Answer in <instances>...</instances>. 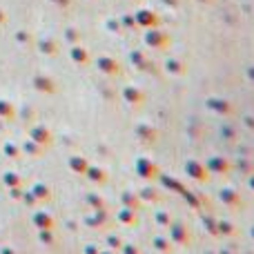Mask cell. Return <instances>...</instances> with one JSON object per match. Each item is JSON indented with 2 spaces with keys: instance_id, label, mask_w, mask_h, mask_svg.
Segmentation results:
<instances>
[{
  "instance_id": "6da1fadb",
  "label": "cell",
  "mask_w": 254,
  "mask_h": 254,
  "mask_svg": "<svg viewBox=\"0 0 254 254\" xmlns=\"http://www.w3.org/2000/svg\"><path fill=\"white\" fill-rule=\"evenodd\" d=\"M167 230H170L167 239L172 241V246H179V248L192 246V234H190V230L185 228L181 221H172V225H170Z\"/></svg>"
},
{
  "instance_id": "7a4b0ae2",
  "label": "cell",
  "mask_w": 254,
  "mask_h": 254,
  "mask_svg": "<svg viewBox=\"0 0 254 254\" xmlns=\"http://www.w3.org/2000/svg\"><path fill=\"white\" fill-rule=\"evenodd\" d=\"M85 223L94 230H107L112 223L110 214H107V207H101V210H89V214L85 216Z\"/></svg>"
},
{
  "instance_id": "3957f363",
  "label": "cell",
  "mask_w": 254,
  "mask_h": 254,
  "mask_svg": "<svg viewBox=\"0 0 254 254\" xmlns=\"http://www.w3.org/2000/svg\"><path fill=\"white\" fill-rule=\"evenodd\" d=\"M219 201L223 203L225 207H230V210H237V207L243 205L241 194H239L237 190H232V188H223V190H221V192H219Z\"/></svg>"
},
{
  "instance_id": "277c9868",
  "label": "cell",
  "mask_w": 254,
  "mask_h": 254,
  "mask_svg": "<svg viewBox=\"0 0 254 254\" xmlns=\"http://www.w3.org/2000/svg\"><path fill=\"white\" fill-rule=\"evenodd\" d=\"M116 221H119L121 225H125V228H131V225L138 223V212L131 210V207H123V205H121V210L116 212Z\"/></svg>"
},
{
  "instance_id": "5b68a950",
  "label": "cell",
  "mask_w": 254,
  "mask_h": 254,
  "mask_svg": "<svg viewBox=\"0 0 254 254\" xmlns=\"http://www.w3.org/2000/svg\"><path fill=\"white\" fill-rule=\"evenodd\" d=\"M185 172H188V176H192L194 181H207V170L196 161H190L188 165H185Z\"/></svg>"
},
{
  "instance_id": "8992f818",
  "label": "cell",
  "mask_w": 254,
  "mask_h": 254,
  "mask_svg": "<svg viewBox=\"0 0 254 254\" xmlns=\"http://www.w3.org/2000/svg\"><path fill=\"white\" fill-rule=\"evenodd\" d=\"M152 248L156 252H161V254H172V241L167 237H163V234H154L152 237Z\"/></svg>"
},
{
  "instance_id": "52a82bcc",
  "label": "cell",
  "mask_w": 254,
  "mask_h": 254,
  "mask_svg": "<svg viewBox=\"0 0 254 254\" xmlns=\"http://www.w3.org/2000/svg\"><path fill=\"white\" fill-rule=\"evenodd\" d=\"M136 172H138V176H143V179H158V170L156 165H152V163L147 161H138L136 163Z\"/></svg>"
},
{
  "instance_id": "ba28073f",
  "label": "cell",
  "mask_w": 254,
  "mask_h": 254,
  "mask_svg": "<svg viewBox=\"0 0 254 254\" xmlns=\"http://www.w3.org/2000/svg\"><path fill=\"white\" fill-rule=\"evenodd\" d=\"M216 234L219 237H234L237 234V225L228 219H216Z\"/></svg>"
},
{
  "instance_id": "9c48e42d",
  "label": "cell",
  "mask_w": 254,
  "mask_h": 254,
  "mask_svg": "<svg viewBox=\"0 0 254 254\" xmlns=\"http://www.w3.org/2000/svg\"><path fill=\"white\" fill-rule=\"evenodd\" d=\"M121 205H123V207H131V210L140 212V207H143V201L138 198V194L123 192V194H121Z\"/></svg>"
},
{
  "instance_id": "30bf717a",
  "label": "cell",
  "mask_w": 254,
  "mask_h": 254,
  "mask_svg": "<svg viewBox=\"0 0 254 254\" xmlns=\"http://www.w3.org/2000/svg\"><path fill=\"white\" fill-rule=\"evenodd\" d=\"M172 214L167 210H158V212H154V223L158 225V228H170L172 225Z\"/></svg>"
},
{
  "instance_id": "8fae6325",
  "label": "cell",
  "mask_w": 254,
  "mask_h": 254,
  "mask_svg": "<svg viewBox=\"0 0 254 254\" xmlns=\"http://www.w3.org/2000/svg\"><path fill=\"white\" fill-rule=\"evenodd\" d=\"M123 237H119L116 232H107V237H105V248H110V250H116L119 252L121 248H123Z\"/></svg>"
},
{
  "instance_id": "7c38bea8",
  "label": "cell",
  "mask_w": 254,
  "mask_h": 254,
  "mask_svg": "<svg viewBox=\"0 0 254 254\" xmlns=\"http://www.w3.org/2000/svg\"><path fill=\"white\" fill-rule=\"evenodd\" d=\"M85 201H87L89 210H101V207H107V205H105V198H103L101 194H94V192H89Z\"/></svg>"
},
{
  "instance_id": "4fadbf2b",
  "label": "cell",
  "mask_w": 254,
  "mask_h": 254,
  "mask_svg": "<svg viewBox=\"0 0 254 254\" xmlns=\"http://www.w3.org/2000/svg\"><path fill=\"white\" fill-rule=\"evenodd\" d=\"M207 167H210V172H214V174H225V172L230 170L228 161H221V158H212Z\"/></svg>"
},
{
  "instance_id": "5bb4252c",
  "label": "cell",
  "mask_w": 254,
  "mask_h": 254,
  "mask_svg": "<svg viewBox=\"0 0 254 254\" xmlns=\"http://www.w3.org/2000/svg\"><path fill=\"white\" fill-rule=\"evenodd\" d=\"M201 223H203V228L212 234V237H219V234H216V219L212 214H203L201 216Z\"/></svg>"
},
{
  "instance_id": "9a60e30c",
  "label": "cell",
  "mask_w": 254,
  "mask_h": 254,
  "mask_svg": "<svg viewBox=\"0 0 254 254\" xmlns=\"http://www.w3.org/2000/svg\"><path fill=\"white\" fill-rule=\"evenodd\" d=\"M87 174H89V181H92V183H105V181H107L105 172L98 170V167H89Z\"/></svg>"
},
{
  "instance_id": "2e32d148",
  "label": "cell",
  "mask_w": 254,
  "mask_h": 254,
  "mask_svg": "<svg viewBox=\"0 0 254 254\" xmlns=\"http://www.w3.org/2000/svg\"><path fill=\"white\" fill-rule=\"evenodd\" d=\"M138 198L140 201H152V203H156L158 201V192L156 190H152V188H145V190H140V194H138Z\"/></svg>"
},
{
  "instance_id": "e0dca14e",
  "label": "cell",
  "mask_w": 254,
  "mask_h": 254,
  "mask_svg": "<svg viewBox=\"0 0 254 254\" xmlns=\"http://www.w3.org/2000/svg\"><path fill=\"white\" fill-rule=\"evenodd\" d=\"M119 254H143L138 250V246H134V243H123V248L119 250Z\"/></svg>"
},
{
  "instance_id": "ac0fdd59",
  "label": "cell",
  "mask_w": 254,
  "mask_h": 254,
  "mask_svg": "<svg viewBox=\"0 0 254 254\" xmlns=\"http://www.w3.org/2000/svg\"><path fill=\"white\" fill-rule=\"evenodd\" d=\"M71 165H74V170H76V172H87V163H85L83 158H80V161L76 158V161L71 163Z\"/></svg>"
},
{
  "instance_id": "d6986e66",
  "label": "cell",
  "mask_w": 254,
  "mask_h": 254,
  "mask_svg": "<svg viewBox=\"0 0 254 254\" xmlns=\"http://www.w3.org/2000/svg\"><path fill=\"white\" fill-rule=\"evenodd\" d=\"M101 252V248L96 246V243H87V246H85V254H98Z\"/></svg>"
},
{
  "instance_id": "ffe728a7",
  "label": "cell",
  "mask_w": 254,
  "mask_h": 254,
  "mask_svg": "<svg viewBox=\"0 0 254 254\" xmlns=\"http://www.w3.org/2000/svg\"><path fill=\"white\" fill-rule=\"evenodd\" d=\"M38 223H40V225H45L47 230L52 228V219H49V216H45V214H40V216H38Z\"/></svg>"
},
{
  "instance_id": "44dd1931",
  "label": "cell",
  "mask_w": 254,
  "mask_h": 254,
  "mask_svg": "<svg viewBox=\"0 0 254 254\" xmlns=\"http://www.w3.org/2000/svg\"><path fill=\"white\" fill-rule=\"evenodd\" d=\"M98 254H119V252H116V250H110V248H105V250H101Z\"/></svg>"
},
{
  "instance_id": "7402d4cb",
  "label": "cell",
  "mask_w": 254,
  "mask_h": 254,
  "mask_svg": "<svg viewBox=\"0 0 254 254\" xmlns=\"http://www.w3.org/2000/svg\"><path fill=\"white\" fill-rule=\"evenodd\" d=\"M248 185H250V190H252V192H254V174L250 176V179H248Z\"/></svg>"
},
{
  "instance_id": "603a6c76",
  "label": "cell",
  "mask_w": 254,
  "mask_h": 254,
  "mask_svg": "<svg viewBox=\"0 0 254 254\" xmlns=\"http://www.w3.org/2000/svg\"><path fill=\"white\" fill-rule=\"evenodd\" d=\"M216 254H234V252L230 250V248H223V250H221V252H216Z\"/></svg>"
},
{
  "instance_id": "cb8c5ba5",
  "label": "cell",
  "mask_w": 254,
  "mask_h": 254,
  "mask_svg": "<svg viewBox=\"0 0 254 254\" xmlns=\"http://www.w3.org/2000/svg\"><path fill=\"white\" fill-rule=\"evenodd\" d=\"M250 237H252V241H254V225L250 228Z\"/></svg>"
},
{
  "instance_id": "d4e9b609",
  "label": "cell",
  "mask_w": 254,
  "mask_h": 254,
  "mask_svg": "<svg viewBox=\"0 0 254 254\" xmlns=\"http://www.w3.org/2000/svg\"><path fill=\"white\" fill-rule=\"evenodd\" d=\"M205 254H216V252H212V250H207V252H205Z\"/></svg>"
}]
</instances>
